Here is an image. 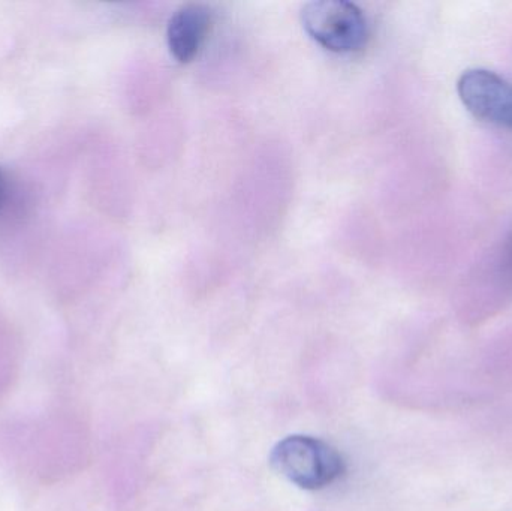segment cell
Here are the masks:
<instances>
[{"label":"cell","mask_w":512,"mask_h":511,"mask_svg":"<svg viewBox=\"0 0 512 511\" xmlns=\"http://www.w3.org/2000/svg\"><path fill=\"white\" fill-rule=\"evenodd\" d=\"M270 465L283 479L306 491L331 485L345 470L334 447L306 435H289L279 441L271 450Z\"/></svg>","instance_id":"cell-1"},{"label":"cell","mask_w":512,"mask_h":511,"mask_svg":"<svg viewBox=\"0 0 512 511\" xmlns=\"http://www.w3.org/2000/svg\"><path fill=\"white\" fill-rule=\"evenodd\" d=\"M310 38L334 53H354L366 45L369 26L363 11L345 0H316L301 12Z\"/></svg>","instance_id":"cell-2"},{"label":"cell","mask_w":512,"mask_h":511,"mask_svg":"<svg viewBox=\"0 0 512 511\" xmlns=\"http://www.w3.org/2000/svg\"><path fill=\"white\" fill-rule=\"evenodd\" d=\"M457 90L475 116L512 129V84L507 80L486 69H469L460 77Z\"/></svg>","instance_id":"cell-3"},{"label":"cell","mask_w":512,"mask_h":511,"mask_svg":"<svg viewBox=\"0 0 512 511\" xmlns=\"http://www.w3.org/2000/svg\"><path fill=\"white\" fill-rule=\"evenodd\" d=\"M212 23V11L200 3H189L171 15L167 41L176 60L188 63L198 56L212 29Z\"/></svg>","instance_id":"cell-4"}]
</instances>
